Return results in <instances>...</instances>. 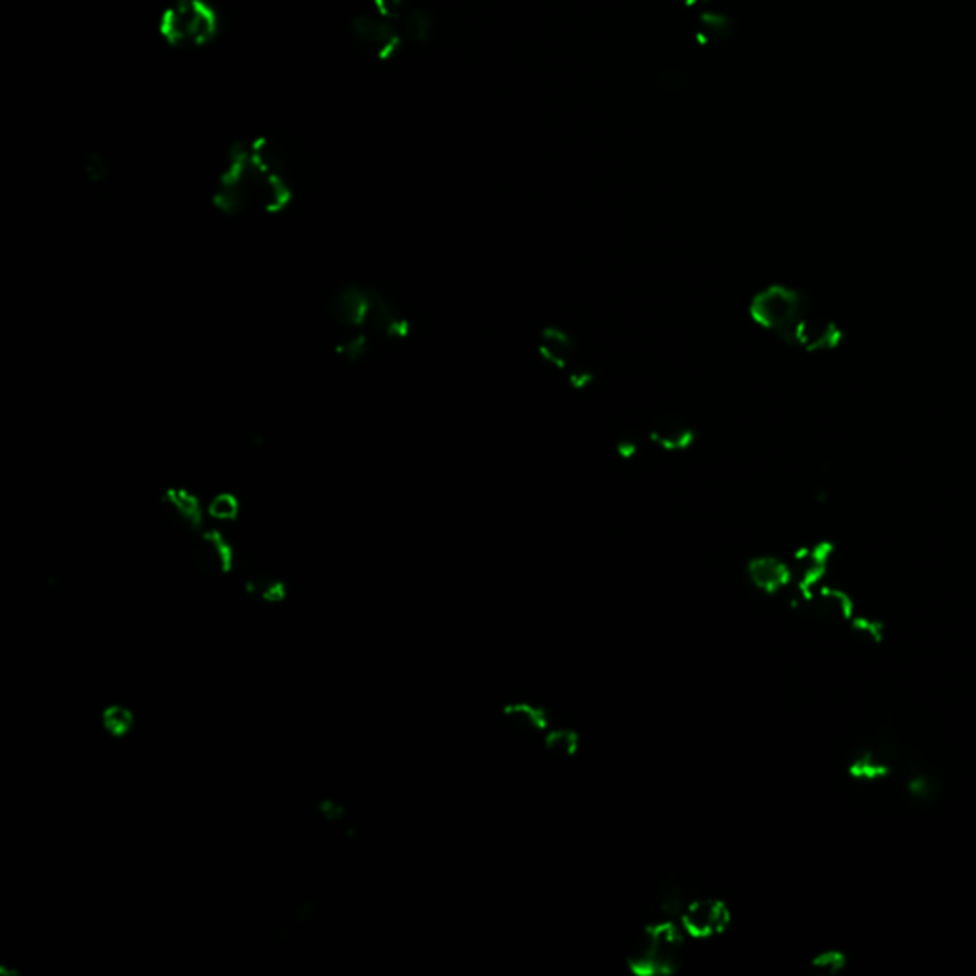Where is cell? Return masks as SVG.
I'll return each mask as SVG.
<instances>
[{
	"label": "cell",
	"instance_id": "9a60e30c",
	"mask_svg": "<svg viewBox=\"0 0 976 976\" xmlns=\"http://www.w3.org/2000/svg\"><path fill=\"white\" fill-rule=\"evenodd\" d=\"M851 774L854 778H864V780H874L887 774V767L881 761H875L872 753H864L858 759H854L851 765Z\"/></svg>",
	"mask_w": 976,
	"mask_h": 976
},
{
	"label": "cell",
	"instance_id": "d6986e66",
	"mask_svg": "<svg viewBox=\"0 0 976 976\" xmlns=\"http://www.w3.org/2000/svg\"><path fill=\"white\" fill-rule=\"evenodd\" d=\"M84 172H86L88 182L92 183V185H98V183L107 180V176H109V164L103 159L102 155L94 153V155L88 157V161L84 164Z\"/></svg>",
	"mask_w": 976,
	"mask_h": 976
},
{
	"label": "cell",
	"instance_id": "5bb4252c",
	"mask_svg": "<svg viewBox=\"0 0 976 976\" xmlns=\"http://www.w3.org/2000/svg\"><path fill=\"white\" fill-rule=\"evenodd\" d=\"M506 713H508L509 721H513L515 725H519L527 731H538V729L546 727V717H544L542 710L529 706V704L511 706Z\"/></svg>",
	"mask_w": 976,
	"mask_h": 976
},
{
	"label": "cell",
	"instance_id": "277c9868",
	"mask_svg": "<svg viewBox=\"0 0 976 976\" xmlns=\"http://www.w3.org/2000/svg\"><path fill=\"white\" fill-rule=\"evenodd\" d=\"M679 950L681 931L673 923L652 925L633 946L631 971L643 976L670 973L679 961Z\"/></svg>",
	"mask_w": 976,
	"mask_h": 976
},
{
	"label": "cell",
	"instance_id": "4fadbf2b",
	"mask_svg": "<svg viewBox=\"0 0 976 976\" xmlns=\"http://www.w3.org/2000/svg\"><path fill=\"white\" fill-rule=\"evenodd\" d=\"M652 439H654V443H658L662 448L679 450V448H685L691 445L692 431L685 426L664 424V426L656 427L652 431Z\"/></svg>",
	"mask_w": 976,
	"mask_h": 976
},
{
	"label": "cell",
	"instance_id": "30bf717a",
	"mask_svg": "<svg viewBox=\"0 0 976 976\" xmlns=\"http://www.w3.org/2000/svg\"><path fill=\"white\" fill-rule=\"evenodd\" d=\"M164 504L170 513L191 530L203 529L204 509L201 500L187 488H168L164 494Z\"/></svg>",
	"mask_w": 976,
	"mask_h": 976
},
{
	"label": "cell",
	"instance_id": "52a82bcc",
	"mask_svg": "<svg viewBox=\"0 0 976 976\" xmlns=\"http://www.w3.org/2000/svg\"><path fill=\"white\" fill-rule=\"evenodd\" d=\"M540 353L549 365L569 372L570 380L576 386H582L588 382V372L580 370V366L576 365V361H574L576 349H574L572 338L567 332H563L559 328H546L542 332V338H540Z\"/></svg>",
	"mask_w": 976,
	"mask_h": 976
},
{
	"label": "cell",
	"instance_id": "2e32d148",
	"mask_svg": "<svg viewBox=\"0 0 976 976\" xmlns=\"http://www.w3.org/2000/svg\"><path fill=\"white\" fill-rule=\"evenodd\" d=\"M372 12H376L386 20L401 23L407 18L410 8H408V0H372Z\"/></svg>",
	"mask_w": 976,
	"mask_h": 976
},
{
	"label": "cell",
	"instance_id": "ba28073f",
	"mask_svg": "<svg viewBox=\"0 0 976 976\" xmlns=\"http://www.w3.org/2000/svg\"><path fill=\"white\" fill-rule=\"evenodd\" d=\"M372 309V292L359 286L342 288L330 302V313L338 325L363 328L368 325Z\"/></svg>",
	"mask_w": 976,
	"mask_h": 976
},
{
	"label": "cell",
	"instance_id": "8992f818",
	"mask_svg": "<svg viewBox=\"0 0 976 976\" xmlns=\"http://www.w3.org/2000/svg\"><path fill=\"white\" fill-rule=\"evenodd\" d=\"M731 923V912L721 900H694L681 910V929L696 938L723 935Z\"/></svg>",
	"mask_w": 976,
	"mask_h": 976
},
{
	"label": "cell",
	"instance_id": "5b68a950",
	"mask_svg": "<svg viewBox=\"0 0 976 976\" xmlns=\"http://www.w3.org/2000/svg\"><path fill=\"white\" fill-rule=\"evenodd\" d=\"M351 39L366 56L387 61L401 48L405 33L399 23L386 20L376 12H366L351 20Z\"/></svg>",
	"mask_w": 976,
	"mask_h": 976
},
{
	"label": "cell",
	"instance_id": "3957f363",
	"mask_svg": "<svg viewBox=\"0 0 976 976\" xmlns=\"http://www.w3.org/2000/svg\"><path fill=\"white\" fill-rule=\"evenodd\" d=\"M753 321L780 336L784 342L795 344L805 325L809 305L805 298L786 286H769L761 290L750 305Z\"/></svg>",
	"mask_w": 976,
	"mask_h": 976
},
{
	"label": "cell",
	"instance_id": "7c38bea8",
	"mask_svg": "<svg viewBox=\"0 0 976 976\" xmlns=\"http://www.w3.org/2000/svg\"><path fill=\"white\" fill-rule=\"evenodd\" d=\"M206 513L218 523H233L241 515V502L231 492H220L208 502Z\"/></svg>",
	"mask_w": 976,
	"mask_h": 976
},
{
	"label": "cell",
	"instance_id": "e0dca14e",
	"mask_svg": "<svg viewBox=\"0 0 976 976\" xmlns=\"http://www.w3.org/2000/svg\"><path fill=\"white\" fill-rule=\"evenodd\" d=\"M845 965H847V957L839 950H826L813 959L814 969H818L826 975H837L839 971H843Z\"/></svg>",
	"mask_w": 976,
	"mask_h": 976
},
{
	"label": "cell",
	"instance_id": "6da1fadb",
	"mask_svg": "<svg viewBox=\"0 0 976 976\" xmlns=\"http://www.w3.org/2000/svg\"><path fill=\"white\" fill-rule=\"evenodd\" d=\"M292 203V187L264 140L235 143L212 195V204L225 216L241 214L258 204L267 214H279Z\"/></svg>",
	"mask_w": 976,
	"mask_h": 976
},
{
	"label": "cell",
	"instance_id": "9c48e42d",
	"mask_svg": "<svg viewBox=\"0 0 976 976\" xmlns=\"http://www.w3.org/2000/svg\"><path fill=\"white\" fill-rule=\"evenodd\" d=\"M140 727L138 710L128 702H109L100 712V729L107 740L113 742H128L134 738Z\"/></svg>",
	"mask_w": 976,
	"mask_h": 976
},
{
	"label": "cell",
	"instance_id": "8fae6325",
	"mask_svg": "<svg viewBox=\"0 0 976 976\" xmlns=\"http://www.w3.org/2000/svg\"><path fill=\"white\" fill-rule=\"evenodd\" d=\"M748 576L755 588L773 593L790 582L792 570L776 557H757L748 565Z\"/></svg>",
	"mask_w": 976,
	"mask_h": 976
},
{
	"label": "cell",
	"instance_id": "7a4b0ae2",
	"mask_svg": "<svg viewBox=\"0 0 976 976\" xmlns=\"http://www.w3.org/2000/svg\"><path fill=\"white\" fill-rule=\"evenodd\" d=\"M220 27V14L210 0H172L159 16L161 39L178 50L208 46Z\"/></svg>",
	"mask_w": 976,
	"mask_h": 976
},
{
	"label": "cell",
	"instance_id": "ac0fdd59",
	"mask_svg": "<svg viewBox=\"0 0 976 976\" xmlns=\"http://www.w3.org/2000/svg\"><path fill=\"white\" fill-rule=\"evenodd\" d=\"M366 351H368V338L365 334H359L344 344L336 346V355L346 359L347 363H357L359 359L365 357Z\"/></svg>",
	"mask_w": 976,
	"mask_h": 976
},
{
	"label": "cell",
	"instance_id": "ffe728a7",
	"mask_svg": "<svg viewBox=\"0 0 976 976\" xmlns=\"http://www.w3.org/2000/svg\"><path fill=\"white\" fill-rule=\"evenodd\" d=\"M854 630L860 631L866 637H872L874 641H879L881 633H883V626L879 622L868 620V618H858V620H854Z\"/></svg>",
	"mask_w": 976,
	"mask_h": 976
}]
</instances>
